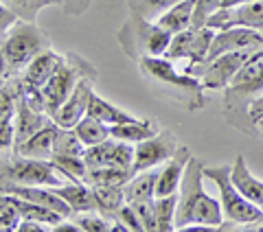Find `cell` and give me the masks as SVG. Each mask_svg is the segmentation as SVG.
I'll return each mask as SVG.
<instances>
[{
  "mask_svg": "<svg viewBox=\"0 0 263 232\" xmlns=\"http://www.w3.org/2000/svg\"><path fill=\"white\" fill-rule=\"evenodd\" d=\"M7 193H11L15 197H20L24 202H31V204H40V206H46L55 212H60L62 217H70L72 210L70 206L66 204L60 195L55 193L53 186H35V184H13V186H7Z\"/></svg>",
  "mask_w": 263,
  "mask_h": 232,
  "instance_id": "obj_17",
  "label": "cell"
},
{
  "mask_svg": "<svg viewBox=\"0 0 263 232\" xmlns=\"http://www.w3.org/2000/svg\"><path fill=\"white\" fill-rule=\"evenodd\" d=\"M53 188H55V193L70 206L72 212L79 215V212L97 210V200H95L92 186L86 184V182H68V184H60Z\"/></svg>",
  "mask_w": 263,
  "mask_h": 232,
  "instance_id": "obj_20",
  "label": "cell"
},
{
  "mask_svg": "<svg viewBox=\"0 0 263 232\" xmlns=\"http://www.w3.org/2000/svg\"><path fill=\"white\" fill-rule=\"evenodd\" d=\"M77 223H79V228L81 230H86V232H108L112 230V223L103 217V215H97V212H79V217H77Z\"/></svg>",
  "mask_w": 263,
  "mask_h": 232,
  "instance_id": "obj_36",
  "label": "cell"
},
{
  "mask_svg": "<svg viewBox=\"0 0 263 232\" xmlns=\"http://www.w3.org/2000/svg\"><path fill=\"white\" fill-rule=\"evenodd\" d=\"M3 5H7L9 9L18 15V20H27V22H35L37 11L46 5H53L57 0H0Z\"/></svg>",
  "mask_w": 263,
  "mask_h": 232,
  "instance_id": "obj_34",
  "label": "cell"
},
{
  "mask_svg": "<svg viewBox=\"0 0 263 232\" xmlns=\"http://www.w3.org/2000/svg\"><path fill=\"white\" fill-rule=\"evenodd\" d=\"M51 162L68 182H84L88 171L84 156H53Z\"/></svg>",
  "mask_w": 263,
  "mask_h": 232,
  "instance_id": "obj_32",
  "label": "cell"
},
{
  "mask_svg": "<svg viewBox=\"0 0 263 232\" xmlns=\"http://www.w3.org/2000/svg\"><path fill=\"white\" fill-rule=\"evenodd\" d=\"M257 131H259V136L263 138V121H259V123H257Z\"/></svg>",
  "mask_w": 263,
  "mask_h": 232,
  "instance_id": "obj_46",
  "label": "cell"
},
{
  "mask_svg": "<svg viewBox=\"0 0 263 232\" xmlns=\"http://www.w3.org/2000/svg\"><path fill=\"white\" fill-rule=\"evenodd\" d=\"M206 27L215 31L230 27H248L263 33V0H250V3L237 7H221L209 18Z\"/></svg>",
  "mask_w": 263,
  "mask_h": 232,
  "instance_id": "obj_10",
  "label": "cell"
},
{
  "mask_svg": "<svg viewBox=\"0 0 263 232\" xmlns=\"http://www.w3.org/2000/svg\"><path fill=\"white\" fill-rule=\"evenodd\" d=\"M81 79L79 74V64L70 66L62 62L60 68L53 72V77L46 81V84L40 88L42 90V99H44V110H46V116H51L60 110V105L68 99V94L72 92V88L77 86V81Z\"/></svg>",
  "mask_w": 263,
  "mask_h": 232,
  "instance_id": "obj_12",
  "label": "cell"
},
{
  "mask_svg": "<svg viewBox=\"0 0 263 232\" xmlns=\"http://www.w3.org/2000/svg\"><path fill=\"white\" fill-rule=\"evenodd\" d=\"M202 162L191 158L184 169L182 184L178 188L174 230H217L224 223L221 204L202 188Z\"/></svg>",
  "mask_w": 263,
  "mask_h": 232,
  "instance_id": "obj_1",
  "label": "cell"
},
{
  "mask_svg": "<svg viewBox=\"0 0 263 232\" xmlns=\"http://www.w3.org/2000/svg\"><path fill=\"white\" fill-rule=\"evenodd\" d=\"M241 48H263V33L257 29H248V27H230V29L215 31L206 62L221 53L241 51Z\"/></svg>",
  "mask_w": 263,
  "mask_h": 232,
  "instance_id": "obj_13",
  "label": "cell"
},
{
  "mask_svg": "<svg viewBox=\"0 0 263 232\" xmlns=\"http://www.w3.org/2000/svg\"><path fill=\"white\" fill-rule=\"evenodd\" d=\"M132 169L119 167H88L84 182L90 186H125L132 180Z\"/></svg>",
  "mask_w": 263,
  "mask_h": 232,
  "instance_id": "obj_26",
  "label": "cell"
},
{
  "mask_svg": "<svg viewBox=\"0 0 263 232\" xmlns=\"http://www.w3.org/2000/svg\"><path fill=\"white\" fill-rule=\"evenodd\" d=\"M88 116H92V119L105 123V125H119V123H132L136 121V116H132L127 112H123L121 107L108 103L103 96H99L97 92H92L90 96V103H88Z\"/></svg>",
  "mask_w": 263,
  "mask_h": 232,
  "instance_id": "obj_25",
  "label": "cell"
},
{
  "mask_svg": "<svg viewBox=\"0 0 263 232\" xmlns=\"http://www.w3.org/2000/svg\"><path fill=\"white\" fill-rule=\"evenodd\" d=\"M7 72H9V64H7L3 51H0V86H3V79H5V74H7Z\"/></svg>",
  "mask_w": 263,
  "mask_h": 232,
  "instance_id": "obj_44",
  "label": "cell"
},
{
  "mask_svg": "<svg viewBox=\"0 0 263 232\" xmlns=\"http://www.w3.org/2000/svg\"><path fill=\"white\" fill-rule=\"evenodd\" d=\"M48 35L35 27L33 22L20 20L9 29V33L0 42V51H3L9 70H20L24 66H29L40 53H44L48 48Z\"/></svg>",
  "mask_w": 263,
  "mask_h": 232,
  "instance_id": "obj_6",
  "label": "cell"
},
{
  "mask_svg": "<svg viewBox=\"0 0 263 232\" xmlns=\"http://www.w3.org/2000/svg\"><path fill=\"white\" fill-rule=\"evenodd\" d=\"M9 195H11V193H9ZM11 197H13V204H15V208H18V212H20V217H22V219L40 221V223H44V226H48L51 230H53L62 219H66V217H62L60 212H55V210H51V208H46V206L24 202V200H20V197H15V195H11Z\"/></svg>",
  "mask_w": 263,
  "mask_h": 232,
  "instance_id": "obj_28",
  "label": "cell"
},
{
  "mask_svg": "<svg viewBox=\"0 0 263 232\" xmlns=\"http://www.w3.org/2000/svg\"><path fill=\"white\" fill-rule=\"evenodd\" d=\"M154 206H156V232H169V230H174L178 193L164 195V197H154Z\"/></svg>",
  "mask_w": 263,
  "mask_h": 232,
  "instance_id": "obj_30",
  "label": "cell"
},
{
  "mask_svg": "<svg viewBox=\"0 0 263 232\" xmlns=\"http://www.w3.org/2000/svg\"><path fill=\"white\" fill-rule=\"evenodd\" d=\"M132 208L136 210L138 219L143 223V232H156V206L154 200H145V202H134Z\"/></svg>",
  "mask_w": 263,
  "mask_h": 232,
  "instance_id": "obj_37",
  "label": "cell"
},
{
  "mask_svg": "<svg viewBox=\"0 0 263 232\" xmlns=\"http://www.w3.org/2000/svg\"><path fill=\"white\" fill-rule=\"evenodd\" d=\"M64 60L57 53H53L51 48H46L44 53H40L35 60H33L27 70H24V84L31 88H42L48 79L53 77V72L60 68V64Z\"/></svg>",
  "mask_w": 263,
  "mask_h": 232,
  "instance_id": "obj_21",
  "label": "cell"
},
{
  "mask_svg": "<svg viewBox=\"0 0 263 232\" xmlns=\"http://www.w3.org/2000/svg\"><path fill=\"white\" fill-rule=\"evenodd\" d=\"M204 178H209L215 182V186L219 190V204L224 219L228 221V226L221 228H248V230H259L263 228V208L257 204H252L248 197H243L237 186L230 180V167H211L204 169Z\"/></svg>",
  "mask_w": 263,
  "mask_h": 232,
  "instance_id": "obj_4",
  "label": "cell"
},
{
  "mask_svg": "<svg viewBox=\"0 0 263 232\" xmlns=\"http://www.w3.org/2000/svg\"><path fill=\"white\" fill-rule=\"evenodd\" d=\"M51 160L20 158L9 167V178L13 184H35V186H60L64 182L55 176Z\"/></svg>",
  "mask_w": 263,
  "mask_h": 232,
  "instance_id": "obj_14",
  "label": "cell"
},
{
  "mask_svg": "<svg viewBox=\"0 0 263 232\" xmlns=\"http://www.w3.org/2000/svg\"><path fill=\"white\" fill-rule=\"evenodd\" d=\"M86 145L81 143L75 127H60L55 134V153L53 156H84Z\"/></svg>",
  "mask_w": 263,
  "mask_h": 232,
  "instance_id": "obj_31",
  "label": "cell"
},
{
  "mask_svg": "<svg viewBox=\"0 0 263 232\" xmlns=\"http://www.w3.org/2000/svg\"><path fill=\"white\" fill-rule=\"evenodd\" d=\"M46 230H51V228L40 221H33V219H22L18 223V232H46Z\"/></svg>",
  "mask_w": 263,
  "mask_h": 232,
  "instance_id": "obj_42",
  "label": "cell"
},
{
  "mask_svg": "<svg viewBox=\"0 0 263 232\" xmlns=\"http://www.w3.org/2000/svg\"><path fill=\"white\" fill-rule=\"evenodd\" d=\"M46 112L35 110L27 99H18V110H15V143H22L24 138H29L31 134H35L37 129H42L46 125Z\"/></svg>",
  "mask_w": 263,
  "mask_h": 232,
  "instance_id": "obj_23",
  "label": "cell"
},
{
  "mask_svg": "<svg viewBox=\"0 0 263 232\" xmlns=\"http://www.w3.org/2000/svg\"><path fill=\"white\" fill-rule=\"evenodd\" d=\"M193 3H195L193 27H206L209 18L221 7V0H193Z\"/></svg>",
  "mask_w": 263,
  "mask_h": 232,
  "instance_id": "obj_38",
  "label": "cell"
},
{
  "mask_svg": "<svg viewBox=\"0 0 263 232\" xmlns=\"http://www.w3.org/2000/svg\"><path fill=\"white\" fill-rule=\"evenodd\" d=\"M92 79L90 77H81L77 81V86L72 88V92L68 94V99L60 105V110L53 114V119L60 127H75L77 123L84 119L88 112V103L90 96H92Z\"/></svg>",
  "mask_w": 263,
  "mask_h": 232,
  "instance_id": "obj_15",
  "label": "cell"
},
{
  "mask_svg": "<svg viewBox=\"0 0 263 232\" xmlns=\"http://www.w3.org/2000/svg\"><path fill=\"white\" fill-rule=\"evenodd\" d=\"M178 140L176 134L169 129H160L154 136L141 140L134 145V162H132V173L154 169L167 162L171 156L178 151Z\"/></svg>",
  "mask_w": 263,
  "mask_h": 232,
  "instance_id": "obj_9",
  "label": "cell"
},
{
  "mask_svg": "<svg viewBox=\"0 0 263 232\" xmlns=\"http://www.w3.org/2000/svg\"><path fill=\"white\" fill-rule=\"evenodd\" d=\"M95 200H97V210L101 212H114L125 204V193H123V186H92Z\"/></svg>",
  "mask_w": 263,
  "mask_h": 232,
  "instance_id": "obj_33",
  "label": "cell"
},
{
  "mask_svg": "<svg viewBox=\"0 0 263 232\" xmlns=\"http://www.w3.org/2000/svg\"><path fill=\"white\" fill-rule=\"evenodd\" d=\"M189 160H191V149L184 145V147H178V151L171 156L164 164H160L158 182H156V197L178 193L180 184H182L184 169H186Z\"/></svg>",
  "mask_w": 263,
  "mask_h": 232,
  "instance_id": "obj_16",
  "label": "cell"
},
{
  "mask_svg": "<svg viewBox=\"0 0 263 232\" xmlns=\"http://www.w3.org/2000/svg\"><path fill=\"white\" fill-rule=\"evenodd\" d=\"M15 145V125H11L9 116L0 119V149H9Z\"/></svg>",
  "mask_w": 263,
  "mask_h": 232,
  "instance_id": "obj_40",
  "label": "cell"
},
{
  "mask_svg": "<svg viewBox=\"0 0 263 232\" xmlns=\"http://www.w3.org/2000/svg\"><path fill=\"white\" fill-rule=\"evenodd\" d=\"M259 48H241V51H230L221 53L213 60L204 62L200 68L193 72V77L202 81L204 90H224L230 81L235 79V74L241 70V66L257 53Z\"/></svg>",
  "mask_w": 263,
  "mask_h": 232,
  "instance_id": "obj_8",
  "label": "cell"
},
{
  "mask_svg": "<svg viewBox=\"0 0 263 232\" xmlns=\"http://www.w3.org/2000/svg\"><path fill=\"white\" fill-rule=\"evenodd\" d=\"M261 208H263V206H261Z\"/></svg>",
  "mask_w": 263,
  "mask_h": 232,
  "instance_id": "obj_47",
  "label": "cell"
},
{
  "mask_svg": "<svg viewBox=\"0 0 263 232\" xmlns=\"http://www.w3.org/2000/svg\"><path fill=\"white\" fill-rule=\"evenodd\" d=\"M75 131H77V136L81 138V143H84L86 147L99 145V143H103V140L110 138V125H105V123L97 121L88 114L75 125Z\"/></svg>",
  "mask_w": 263,
  "mask_h": 232,
  "instance_id": "obj_29",
  "label": "cell"
},
{
  "mask_svg": "<svg viewBox=\"0 0 263 232\" xmlns=\"http://www.w3.org/2000/svg\"><path fill=\"white\" fill-rule=\"evenodd\" d=\"M158 171L160 167L154 169H145L132 176V180L123 186L125 193V202L134 204V202H145V200H154L156 197V182H158Z\"/></svg>",
  "mask_w": 263,
  "mask_h": 232,
  "instance_id": "obj_22",
  "label": "cell"
},
{
  "mask_svg": "<svg viewBox=\"0 0 263 232\" xmlns=\"http://www.w3.org/2000/svg\"><path fill=\"white\" fill-rule=\"evenodd\" d=\"M117 221H121L123 226H125V230H134V232H143V223L141 219H138L136 210L132 208V204H123L121 208L117 210Z\"/></svg>",
  "mask_w": 263,
  "mask_h": 232,
  "instance_id": "obj_39",
  "label": "cell"
},
{
  "mask_svg": "<svg viewBox=\"0 0 263 232\" xmlns=\"http://www.w3.org/2000/svg\"><path fill=\"white\" fill-rule=\"evenodd\" d=\"M154 123L152 121H132V123H119V125H110V136L112 138H119V140H125V143H141V140L154 136Z\"/></svg>",
  "mask_w": 263,
  "mask_h": 232,
  "instance_id": "obj_27",
  "label": "cell"
},
{
  "mask_svg": "<svg viewBox=\"0 0 263 232\" xmlns=\"http://www.w3.org/2000/svg\"><path fill=\"white\" fill-rule=\"evenodd\" d=\"M138 68L149 86L162 101H171L186 112H197L204 107V86L189 72H178L174 60L167 57H141Z\"/></svg>",
  "mask_w": 263,
  "mask_h": 232,
  "instance_id": "obj_2",
  "label": "cell"
},
{
  "mask_svg": "<svg viewBox=\"0 0 263 232\" xmlns=\"http://www.w3.org/2000/svg\"><path fill=\"white\" fill-rule=\"evenodd\" d=\"M84 160H86L88 167L132 169V162H134V145L110 136L108 140H103V143L86 147Z\"/></svg>",
  "mask_w": 263,
  "mask_h": 232,
  "instance_id": "obj_11",
  "label": "cell"
},
{
  "mask_svg": "<svg viewBox=\"0 0 263 232\" xmlns=\"http://www.w3.org/2000/svg\"><path fill=\"white\" fill-rule=\"evenodd\" d=\"M119 42L125 55L141 57H162L171 42V33L162 29L158 22H152L143 15H132L119 31Z\"/></svg>",
  "mask_w": 263,
  "mask_h": 232,
  "instance_id": "obj_5",
  "label": "cell"
},
{
  "mask_svg": "<svg viewBox=\"0 0 263 232\" xmlns=\"http://www.w3.org/2000/svg\"><path fill=\"white\" fill-rule=\"evenodd\" d=\"M230 180H233V184L243 197H248L252 204L263 206V182L250 173L243 156H237L235 164L230 167Z\"/></svg>",
  "mask_w": 263,
  "mask_h": 232,
  "instance_id": "obj_19",
  "label": "cell"
},
{
  "mask_svg": "<svg viewBox=\"0 0 263 232\" xmlns=\"http://www.w3.org/2000/svg\"><path fill=\"white\" fill-rule=\"evenodd\" d=\"M213 37H215V29H211V27H189V29L171 35V42H169L167 51H164L162 57L174 60V62L176 60H186L189 62L186 72L193 74L204 62H206Z\"/></svg>",
  "mask_w": 263,
  "mask_h": 232,
  "instance_id": "obj_7",
  "label": "cell"
},
{
  "mask_svg": "<svg viewBox=\"0 0 263 232\" xmlns=\"http://www.w3.org/2000/svg\"><path fill=\"white\" fill-rule=\"evenodd\" d=\"M178 0H127L129 9L136 15H143L147 20H156L162 11H167L171 5H176Z\"/></svg>",
  "mask_w": 263,
  "mask_h": 232,
  "instance_id": "obj_35",
  "label": "cell"
},
{
  "mask_svg": "<svg viewBox=\"0 0 263 232\" xmlns=\"http://www.w3.org/2000/svg\"><path fill=\"white\" fill-rule=\"evenodd\" d=\"M243 3H250V0H221V7H237V5H243Z\"/></svg>",
  "mask_w": 263,
  "mask_h": 232,
  "instance_id": "obj_45",
  "label": "cell"
},
{
  "mask_svg": "<svg viewBox=\"0 0 263 232\" xmlns=\"http://www.w3.org/2000/svg\"><path fill=\"white\" fill-rule=\"evenodd\" d=\"M15 22H18V15H15L7 5L0 3V42H3V37L9 33V29Z\"/></svg>",
  "mask_w": 263,
  "mask_h": 232,
  "instance_id": "obj_41",
  "label": "cell"
},
{
  "mask_svg": "<svg viewBox=\"0 0 263 232\" xmlns=\"http://www.w3.org/2000/svg\"><path fill=\"white\" fill-rule=\"evenodd\" d=\"M250 119H252L254 125H257L259 121H263V94L250 105Z\"/></svg>",
  "mask_w": 263,
  "mask_h": 232,
  "instance_id": "obj_43",
  "label": "cell"
},
{
  "mask_svg": "<svg viewBox=\"0 0 263 232\" xmlns=\"http://www.w3.org/2000/svg\"><path fill=\"white\" fill-rule=\"evenodd\" d=\"M193 11H195L193 0H178L167 11H162L158 18H156V22L174 35V33H180L189 27H193Z\"/></svg>",
  "mask_w": 263,
  "mask_h": 232,
  "instance_id": "obj_24",
  "label": "cell"
},
{
  "mask_svg": "<svg viewBox=\"0 0 263 232\" xmlns=\"http://www.w3.org/2000/svg\"><path fill=\"white\" fill-rule=\"evenodd\" d=\"M55 134L57 123H46L42 129L24 138L22 143H15V151L20 158H35V160H51L55 153Z\"/></svg>",
  "mask_w": 263,
  "mask_h": 232,
  "instance_id": "obj_18",
  "label": "cell"
},
{
  "mask_svg": "<svg viewBox=\"0 0 263 232\" xmlns=\"http://www.w3.org/2000/svg\"><path fill=\"white\" fill-rule=\"evenodd\" d=\"M263 94V48H259L235 79L224 88V114L233 127L248 136H257V125L250 119V105Z\"/></svg>",
  "mask_w": 263,
  "mask_h": 232,
  "instance_id": "obj_3",
  "label": "cell"
}]
</instances>
